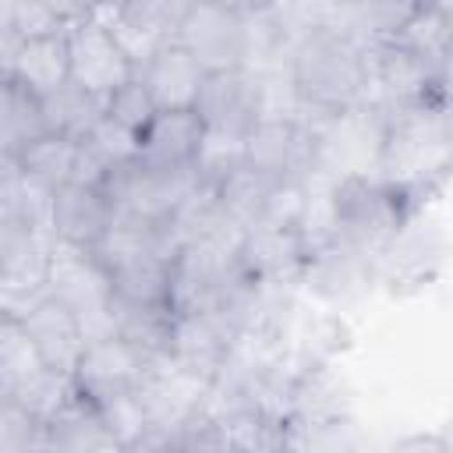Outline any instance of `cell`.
I'll list each match as a JSON object with an SVG mask.
<instances>
[{
    "label": "cell",
    "mask_w": 453,
    "mask_h": 453,
    "mask_svg": "<svg viewBox=\"0 0 453 453\" xmlns=\"http://www.w3.org/2000/svg\"><path fill=\"white\" fill-rule=\"evenodd\" d=\"M287 78L304 113L333 117L368 103V42L336 28H308L290 50Z\"/></svg>",
    "instance_id": "6da1fadb"
},
{
    "label": "cell",
    "mask_w": 453,
    "mask_h": 453,
    "mask_svg": "<svg viewBox=\"0 0 453 453\" xmlns=\"http://www.w3.org/2000/svg\"><path fill=\"white\" fill-rule=\"evenodd\" d=\"M382 113L386 120H382L375 177L418 195L428 188L432 177L446 173V156H449L446 96L411 106H382Z\"/></svg>",
    "instance_id": "7a4b0ae2"
},
{
    "label": "cell",
    "mask_w": 453,
    "mask_h": 453,
    "mask_svg": "<svg viewBox=\"0 0 453 453\" xmlns=\"http://www.w3.org/2000/svg\"><path fill=\"white\" fill-rule=\"evenodd\" d=\"M414 191L393 188L372 173H350L333 180V241L372 255L382 251L403 234L414 212Z\"/></svg>",
    "instance_id": "3957f363"
},
{
    "label": "cell",
    "mask_w": 453,
    "mask_h": 453,
    "mask_svg": "<svg viewBox=\"0 0 453 453\" xmlns=\"http://www.w3.org/2000/svg\"><path fill=\"white\" fill-rule=\"evenodd\" d=\"M50 297H57L60 304H67L85 329V340H103L113 336V283L106 265L85 251V248H71L53 241L50 244V276H46Z\"/></svg>",
    "instance_id": "277c9868"
},
{
    "label": "cell",
    "mask_w": 453,
    "mask_h": 453,
    "mask_svg": "<svg viewBox=\"0 0 453 453\" xmlns=\"http://www.w3.org/2000/svg\"><path fill=\"white\" fill-rule=\"evenodd\" d=\"M368 88L379 106H411L446 96V64L411 50L407 42H368Z\"/></svg>",
    "instance_id": "5b68a950"
},
{
    "label": "cell",
    "mask_w": 453,
    "mask_h": 453,
    "mask_svg": "<svg viewBox=\"0 0 453 453\" xmlns=\"http://www.w3.org/2000/svg\"><path fill=\"white\" fill-rule=\"evenodd\" d=\"M177 42L202 64L205 74L244 67L248 57V25L244 4H188Z\"/></svg>",
    "instance_id": "8992f818"
},
{
    "label": "cell",
    "mask_w": 453,
    "mask_h": 453,
    "mask_svg": "<svg viewBox=\"0 0 453 453\" xmlns=\"http://www.w3.org/2000/svg\"><path fill=\"white\" fill-rule=\"evenodd\" d=\"M184 11H188V4H166V0L92 4V18L113 35V42L134 64V71L145 67L163 46H170L177 39Z\"/></svg>",
    "instance_id": "52a82bcc"
},
{
    "label": "cell",
    "mask_w": 453,
    "mask_h": 453,
    "mask_svg": "<svg viewBox=\"0 0 453 453\" xmlns=\"http://www.w3.org/2000/svg\"><path fill=\"white\" fill-rule=\"evenodd\" d=\"M191 110L209 134L244 138L262 120V81L248 67L212 71L205 74Z\"/></svg>",
    "instance_id": "ba28073f"
},
{
    "label": "cell",
    "mask_w": 453,
    "mask_h": 453,
    "mask_svg": "<svg viewBox=\"0 0 453 453\" xmlns=\"http://www.w3.org/2000/svg\"><path fill=\"white\" fill-rule=\"evenodd\" d=\"M67 64H71V81L103 103L134 78V64L124 57V50L92 14L67 28Z\"/></svg>",
    "instance_id": "9c48e42d"
},
{
    "label": "cell",
    "mask_w": 453,
    "mask_h": 453,
    "mask_svg": "<svg viewBox=\"0 0 453 453\" xmlns=\"http://www.w3.org/2000/svg\"><path fill=\"white\" fill-rule=\"evenodd\" d=\"M308 255L301 230L248 226L237 244V269L255 287H297Z\"/></svg>",
    "instance_id": "30bf717a"
},
{
    "label": "cell",
    "mask_w": 453,
    "mask_h": 453,
    "mask_svg": "<svg viewBox=\"0 0 453 453\" xmlns=\"http://www.w3.org/2000/svg\"><path fill=\"white\" fill-rule=\"evenodd\" d=\"M379 280V262L357 248H347L340 241H329L315 248L301 269V290L315 294L326 304H350L372 290Z\"/></svg>",
    "instance_id": "8fae6325"
},
{
    "label": "cell",
    "mask_w": 453,
    "mask_h": 453,
    "mask_svg": "<svg viewBox=\"0 0 453 453\" xmlns=\"http://www.w3.org/2000/svg\"><path fill=\"white\" fill-rule=\"evenodd\" d=\"M244 166L269 177L315 173V134L301 120L265 117L244 134Z\"/></svg>",
    "instance_id": "7c38bea8"
},
{
    "label": "cell",
    "mask_w": 453,
    "mask_h": 453,
    "mask_svg": "<svg viewBox=\"0 0 453 453\" xmlns=\"http://www.w3.org/2000/svg\"><path fill=\"white\" fill-rule=\"evenodd\" d=\"M145 372H149V361L131 343H124L120 336H103L85 347L71 382L85 400L99 403V400H110L120 393H134L142 386Z\"/></svg>",
    "instance_id": "4fadbf2b"
},
{
    "label": "cell",
    "mask_w": 453,
    "mask_h": 453,
    "mask_svg": "<svg viewBox=\"0 0 453 453\" xmlns=\"http://www.w3.org/2000/svg\"><path fill=\"white\" fill-rule=\"evenodd\" d=\"M21 322H25L32 347H35L39 365L50 372H60V375H74V368L88 347L81 319L67 304H60L57 297H46Z\"/></svg>",
    "instance_id": "5bb4252c"
},
{
    "label": "cell",
    "mask_w": 453,
    "mask_h": 453,
    "mask_svg": "<svg viewBox=\"0 0 453 453\" xmlns=\"http://www.w3.org/2000/svg\"><path fill=\"white\" fill-rule=\"evenodd\" d=\"M113 205L103 191L96 188H81V184H64L50 195V237L71 248H85L96 251V244L103 241L106 226H110Z\"/></svg>",
    "instance_id": "9a60e30c"
},
{
    "label": "cell",
    "mask_w": 453,
    "mask_h": 453,
    "mask_svg": "<svg viewBox=\"0 0 453 453\" xmlns=\"http://www.w3.org/2000/svg\"><path fill=\"white\" fill-rule=\"evenodd\" d=\"M234 333L212 319V315H173L170 333V361L188 368L191 375H202L209 382L219 379V372L230 365Z\"/></svg>",
    "instance_id": "2e32d148"
},
{
    "label": "cell",
    "mask_w": 453,
    "mask_h": 453,
    "mask_svg": "<svg viewBox=\"0 0 453 453\" xmlns=\"http://www.w3.org/2000/svg\"><path fill=\"white\" fill-rule=\"evenodd\" d=\"M209 411L216 414L230 453H290V418L248 400H223Z\"/></svg>",
    "instance_id": "e0dca14e"
},
{
    "label": "cell",
    "mask_w": 453,
    "mask_h": 453,
    "mask_svg": "<svg viewBox=\"0 0 453 453\" xmlns=\"http://www.w3.org/2000/svg\"><path fill=\"white\" fill-rule=\"evenodd\" d=\"M138 81L145 85L149 99L156 103L159 113H170V110H191L195 99H198V88L205 81V71L202 64L173 39L170 46H163L145 67L134 71Z\"/></svg>",
    "instance_id": "ac0fdd59"
},
{
    "label": "cell",
    "mask_w": 453,
    "mask_h": 453,
    "mask_svg": "<svg viewBox=\"0 0 453 453\" xmlns=\"http://www.w3.org/2000/svg\"><path fill=\"white\" fill-rule=\"evenodd\" d=\"M202 142L205 127L195 117V110L156 113V120L138 138V159L152 170H191Z\"/></svg>",
    "instance_id": "d6986e66"
},
{
    "label": "cell",
    "mask_w": 453,
    "mask_h": 453,
    "mask_svg": "<svg viewBox=\"0 0 453 453\" xmlns=\"http://www.w3.org/2000/svg\"><path fill=\"white\" fill-rule=\"evenodd\" d=\"M42 432H46V446L57 453H106L117 446L110 439L96 403L85 400L78 389L50 421H42Z\"/></svg>",
    "instance_id": "ffe728a7"
},
{
    "label": "cell",
    "mask_w": 453,
    "mask_h": 453,
    "mask_svg": "<svg viewBox=\"0 0 453 453\" xmlns=\"http://www.w3.org/2000/svg\"><path fill=\"white\" fill-rule=\"evenodd\" d=\"M113 301L134 308H170V283H173V258L166 255H138L110 269Z\"/></svg>",
    "instance_id": "44dd1931"
},
{
    "label": "cell",
    "mask_w": 453,
    "mask_h": 453,
    "mask_svg": "<svg viewBox=\"0 0 453 453\" xmlns=\"http://www.w3.org/2000/svg\"><path fill=\"white\" fill-rule=\"evenodd\" d=\"M11 78L35 99H42L46 92L60 88L67 78H71V64H67V35L57 32V35H35V39H25L18 57H14V67H11Z\"/></svg>",
    "instance_id": "7402d4cb"
},
{
    "label": "cell",
    "mask_w": 453,
    "mask_h": 453,
    "mask_svg": "<svg viewBox=\"0 0 453 453\" xmlns=\"http://www.w3.org/2000/svg\"><path fill=\"white\" fill-rule=\"evenodd\" d=\"M39 113L46 124V134H60L71 142H85V134L103 120V99L88 96L81 85H74L71 78L46 92L39 99Z\"/></svg>",
    "instance_id": "603a6c76"
},
{
    "label": "cell",
    "mask_w": 453,
    "mask_h": 453,
    "mask_svg": "<svg viewBox=\"0 0 453 453\" xmlns=\"http://www.w3.org/2000/svg\"><path fill=\"white\" fill-rule=\"evenodd\" d=\"M113 336L131 343L145 361L170 354V333H173V311L170 308H134L113 301Z\"/></svg>",
    "instance_id": "cb8c5ba5"
},
{
    "label": "cell",
    "mask_w": 453,
    "mask_h": 453,
    "mask_svg": "<svg viewBox=\"0 0 453 453\" xmlns=\"http://www.w3.org/2000/svg\"><path fill=\"white\" fill-rule=\"evenodd\" d=\"M74 159H78V142L60 138V134H42L18 152V166H21L25 180L46 195L71 184Z\"/></svg>",
    "instance_id": "d4e9b609"
},
{
    "label": "cell",
    "mask_w": 453,
    "mask_h": 453,
    "mask_svg": "<svg viewBox=\"0 0 453 453\" xmlns=\"http://www.w3.org/2000/svg\"><path fill=\"white\" fill-rule=\"evenodd\" d=\"M42 134H46V124L39 113V99L28 96L14 78L0 74V152L18 156L28 142Z\"/></svg>",
    "instance_id": "484cf974"
},
{
    "label": "cell",
    "mask_w": 453,
    "mask_h": 453,
    "mask_svg": "<svg viewBox=\"0 0 453 453\" xmlns=\"http://www.w3.org/2000/svg\"><path fill=\"white\" fill-rule=\"evenodd\" d=\"M142 446L149 453H230L226 435L212 411H195V414L180 418L173 428L149 435Z\"/></svg>",
    "instance_id": "4316f807"
},
{
    "label": "cell",
    "mask_w": 453,
    "mask_h": 453,
    "mask_svg": "<svg viewBox=\"0 0 453 453\" xmlns=\"http://www.w3.org/2000/svg\"><path fill=\"white\" fill-rule=\"evenodd\" d=\"M396 42H407L411 50L446 64L449 39H453V7L449 4H414L403 28L393 35Z\"/></svg>",
    "instance_id": "83f0119b"
},
{
    "label": "cell",
    "mask_w": 453,
    "mask_h": 453,
    "mask_svg": "<svg viewBox=\"0 0 453 453\" xmlns=\"http://www.w3.org/2000/svg\"><path fill=\"white\" fill-rule=\"evenodd\" d=\"M280 177H269V173H258L251 166H241L237 173H230L216 191H219V202H223V212L241 226H258L262 219V209H265V198L273 191Z\"/></svg>",
    "instance_id": "f1b7e54d"
},
{
    "label": "cell",
    "mask_w": 453,
    "mask_h": 453,
    "mask_svg": "<svg viewBox=\"0 0 453 453\" xmlns=\"http://www.w3.org/2000/svg\"><path fill=\"white\" fill-rule=\"evenodd\" d=\"M71 396H74L71 375H60V372H50V368H35V372L11 382V400L18 407H25L35 421H50Z\"/></svg>",
    "instance_id": "f546056e"
},
{
    "label": "cell",
    "mask_w": 453,
    "mask_h": 453,
    "mask_svg": "<svg viewBox=\"0 0 453 453\" xmlns=\"http://www.w3.org/2000/svg\"><path fill=\"white\" fill-rule=\"evenodd\" d=\"M110 439L124 449H134L149 439V418H145V407L138 400V389L134 393H120V396H110V400H99L96 403Z\"/></svg>",
    "instance_id": "4dcf8cb0"
},
{
    "label": "cell",
    "mask_w": 453,
    "mask_h": 453,
    "mask_svg": "<svg viewBox=\"0 0 453 453\" xmlns=\"http://www.w3.org/2000/svg\"><path fill=\"white\" fill-rule=\"evenodd\" d=\"M241 166H244V138H226V134H209L205 131V142H202L198 159L191 166L195 177H198V184L219 188Z\"/></svg>",
    "instance_id": "1f68e13d"
},
{
    "label": "cell",
    "mask_w": 453,
    "mask_h": 453,
    "mask_svg": "<svg viewBox=\"0 0 453 453\" xmlns=\"http://www.w3.org/2000/svg\"><path fill=\"white\" fill-rule=\"evenodd\" d=\"M103 113L113 120V124H120L124 131H131V134H138L142 138V131L156 120V103L149 99V92H145V85L138 81V74L127 81V85H120L106 103H103Z\"/></svg>",
    "instance_id": "d6a6232c"
},
{
    "label": "cell",
    "mask_w": 453,
    "mask_h": 453,
    "mask_svg": "<svg viewBox=\"0 0 453 453\" xmlns=\"http://www.w3.org/2000/svg\"><path fill=\"white\" fill-rule=\"evenodd\" d=\"M78 145H85V149H88V152L106 166V173L138 159V134L124 131V127H120V124H113L106 113H103V120L85 134V142H78Z\"/></svg>",
    "instance_id": "836d02e7"
},
{
    "label": "cell",
    "mask_w": 453,
    "mask_h": 453,
    "mask_svg": "<svg viewBox=\"0 0 453 453\" xmlns=\"http://www.w3.org/2000/svg\"><path fill=\"white\" fill-rule=\"evenodd\" d=\"M46 432L42 421H35L25 407H18L11 396L0 403V453H42Z\"/></svg>",
    "instance_id": "e575fe53"
},
{
    "label": "cell",
    "mask_w": 453,
    "mask_h": 453,
    "mask_svg": "<svg viewBox=\"0 0 453 453\" xmlns=\"http://www.w3.org/2000/svg\"><path fill=\"white\" fill-rule=\"evenodd\" d=\"M35 368H42V365L35 357V347H32L28 333H25V322L0 311V372L14 382V379H21Z\"/></svg>",
    "instance_id": "d590c367"
},
{
    "label": "cell",
    "mask_w": 453,
    "mask_h": 453,
    "mask_svg": "<svg viewBox=\"0 0 453 453\" xmlns=\"http://www.w3.org/2000/svg\"><path fill=\"white\" fill-rule=\"evenodd\" d=\"M21 32L14 25V4H0V74L11 78V67H14V57L21 50Z\"/></svg>",
    "instance_id": "8d00e7d4"
},
{
    "label": "cell",
    "mask_w": 453,
    "mask_h": 453,
    "mask_svg": "<svg viewBox=\"0 0 453 453\" xmlns=\"http://www.w3.org/2000/svg\"><path fill=\"white\" fill-rule=\"evenodd\" d=\"M393 453H449L442 435H407L393 446Z\"/></svg>",
    "instance_id": "74e56055"
},
{
    "label": "cell",
    "mask_w": 453,
    "mask_h": 453,
    "mask_svg": "<svg viewBox=\"0 0 453 453\" xmlns=\"http://www.w3.org/2000/svg\"><path fill=\"white\" fill-rule=\"evenodd\" d=\"M7 396H11V379H7L4 372H0V403H4Z\"/></svg>",
    "instance_id": "f35d334b"
},
{
    "label": "cell",
    "mask_w": 453,
    "mask_h": 453,
    "mask_svg": "<svg viewBox=\"0 0 453 453\" xmlns=\"http://www.w3.org/2000/svg\"><path fill=\"white\" fill-rule=\"evenodd\" d=\"M42 453H57V449H50V446H46V449H42Z\"/></svg>",
    "instance_id": "ab89813d"
}]
</instances>
